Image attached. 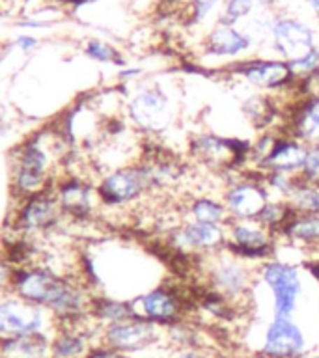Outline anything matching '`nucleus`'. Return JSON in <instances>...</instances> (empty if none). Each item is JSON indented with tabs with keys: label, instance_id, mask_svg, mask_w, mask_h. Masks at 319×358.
Segmentation results:
<instances>
[{
	"label": "nucleus",
	"instance_id": "a878e982",
	"mask_svg": "<svg viewBox=\"0 0 319 358\" xmlns=\"http://www.w3.org/2000/svg\"><path fill=\"white\" fill-rule=\"evenodd\" d=\"M90 317L97 327L105 329L108 324L120 323L136 315H134L131 301H120L108 295H94L90 304Z\"/></svg>",
	"mask_w": 319,
	"mask_h": 358
},
{
	"label": "nucleus",
	"instance_id": "20e7f679",
	"mask_svg": "<svg viewBox=\"0 0 319 358\" xmlns=\"http://www.w3.org/2000/svg\"><path fill=\"white\" fill-rule=\"evenodd\" d=\"M257 282L269 291L273 315L293 317L302 296V273L295 263L271 257L257 265Z\"/></svg>",
	"mask_w": 319,
	"mask_h": 358
},
{
	"label": "nucleus",
	"instance_id": "dca6fc26",
	"mask_svg": "<svg viewBox=\"0 0 319 358\" xmlns=\"http://www.w3.org/2000/svg\"><path fill=\"white\" fill-rule=\"evenodd\" d=\"M269 43L276 58H282L290 64L316 49L318 36L316 28L299 17L274 15Z\"/></svg>",
	"mask_w": 319,
	"mask_h": 358
},
{
	"label": "nucleus",
	"instance_id": "7c9ffc66",
	"mask_svg": "<svg viewBox=\"0 0 319 358\" xmlns=\"http://www.w3.org/2000/svg\"><path fill=\"white\" fill-rule=\"evenodd\" d=\"M84 52L88 58L101 62V64H118V66L125 64L122 52L114 45L101 41V39H90L88 43L84 45Z\"/></svg>",
	"mask_w": 319,
	"mask_h": 358
},
{
	"label": "nucleus",
	"instance_id": "0eeeda50",
	"mask_svg": "<svg viewBox=\"0 0 319 358\" xmlns=\"http://www.w3.org/2000/svg\"><path fill=\"white\" fill-rule=\"evenodd\" d=\"M151 192L150 176L142 162L114 168L97 183V196L103 207L133 206Z\"/></svg>",
	"mask_w": 319,
	"mask_h": 358
},
{
	"label": "nucleus",
	"instance_id": "9d476101",
	"mask_svg": "<svg viewBox=\"0 0 319 358\" xmlns=\"http://www.w3.org/2000/svg\"><path fill=\"white\" fill-rule=\"evenodd\" d=\"M131 304L136 317L148 319L162 329L183 321L190 312V296L172 284L155 285L134 296Z\"/></svg>",
	"mask_w": 319,
	"mask_h": 358
},
{
	"label": "nucleus",
	"instance_id": "6ab92c4d",
	"mask_svg": "<svg viewBox=\"0 0 319 358\" xmlns=\"http://www.w3.org/2000/svg\"><path fill=\"white\" fill-rule=\"evenodd\" d=\"M252 47H254V41L248 38L245 30L218 21L207 30L206 38L201 41L204 55L209 58H218V60L239 62L241 56L250 52Z\"/></svg>",
	"mask_w": 319,
	"mask_h": 358
},
{
	"label": "nucleus",
	"instance_id": "c756f323",
	"mask_svg": "<svg viewBox=\"0 0 319 358\" xmlns=\"http://www.w3.org/2000/svg\"><path fill=\"white\" fill-rule=\"evenodd\" d=\"M257 0H224L222 8L218 11V22L237 27L241 21H245L254 13Z\"/></svg>",
	"mask_w": 319,
	"mask_h": 358
},
{
	"label": "nucleus",
	"instance_id": "cd10ccee",
	"mask_svg": "<svg viewBox=\"0 0 319 358\" xmlns=\"http://www.w3.org/2000/svg\"><path fill=\"white\" fill-rule=\"evenodd\" d=\"M288 203L299 215H319V185L301 179L288 198Z\"/></svg>",
	"mask_w": 319,
	"mask_h": 358
},
{
	"label": "nucleus",
	"instance_id": "393cba45",
	"mask_svg": "<svg viewBox=\"0 0 319 358\" xmlns=\"http://www.w3.org/2000/svg\"><path fill=\"white\" fill-rule=\"evenodd\" d=\"M50 341L52 336L49 334H30L0 340V358H49Z\"/></svg>",
	"mask_w": 319,
	"mask_h": 358
},
{
	"label": "nucleus",
	"instance_id": "412c9836",
	"mask_svg": "<svg viewBox=\"0 0 319 358\" xmlns=\"http://www.w3.org/2000/svg\"><path fill=\"white\" fill-rule=\"evenodd\" d=\"M306 148L301 140L293 138L291 134L280 131L271 153L267 159L262 162V166L257 172H285V173H297L301 172L304 155H306Z\"/></svg>",
	"mask_w": 319,
	"mask_h": 358
},
{
	"label": "nucleus",
	"instance_id": "bb28decb",
	"mask_svg": "<svg viewBox=\"0 0 319 358\" xmlns=\"http://www.w3.org/2000/svg\"><path fill=\"white\" fill-rule=\"evenodd\" d=\"M293 215H295V211L291 209L288 201L271 198L267 206L263 207V211L260 213V217L256 218V222H260L263 228H267L269 231H273L278 237L280 231L284 229L285 224L290 222Z\"/></svg>",
	"mask_w": 319,
	"mask_h": 358
},
{
	"label": "nucleus",
	"instance_id": "473e14b6",
	"mask_svg": "<svg viewBox=\"0 0 319 358\" xmlns=\"http://www.w3.org/2000/svg\"><path fill=\"white\" fill-rule=\"evenodd\" d=\"M299 178L306 183L319 185V144L306 148V155H304Z\"/></svg>",
	"mask_w": 319,
	"mask_h": 358
},
{
	"label": "nucleus",
	"instance_id": "c85d7f7f",
	"mask_svg": "<svg viewBox=\"0 0 319 358\" xmlns=\"http://www.w3.org/2000/svg\"><path fill=\"white\" fill-rule=\"evenodd\" d=\"M262 181L265 189L274 200H285L295 190L301 178L297 173H285V172H262Z\"/></svg>",
	"mask_w": 319,
	"mask_h": 358
},
{
	"label": "nucleus",
	"instance_id": "58836bf2",
	"mask_svg": "<svg viewBox=\"0 0 319 358\" xmlns=\"http://www.w3.org/2000/svg\"><path fill=\"white\" fill-rule=\"evenodd\" d=\"M19 45H21L24 50H28V49H32L34 45H36V39H34V38H21V39H19Z\"/></svg>",
	"mask_w": 319,
	"mask_h": 358
},
{
	"label": "nucleus",
	"instance_id": "2f4dec72",
	"mask_svg": "<svg viewBox=\"0 0 319 358\" xmlns=\"http://www.w3.org/2000/svg\"><path fill=\"white\" fill-rule=\"evenodd\" d=\"M224 0H189L187 8H189V24H201L213 15V11L220 10Z\"/></svg>",
	"mask_w": 319,
	"mask_h": 358
},
{
	"label": "nucleus",
	"instance_id": "ea45409f",
	"mask_svg": "<svg viewBox=\"0 0 319 358\" xmlns=\"http://www.w3.org/2000/svg\"><path fill=\"white\" fill-rule=\"evenodd\" d=\"M306 6L313 15L319 17V0H306Z\"/></svg>",
	"mask_w": 319,
	"mask_h": 358
},
{
	"label": "nucleus",
	"instance_id": "f03ea898",
	"mask_svg": "<svg viewBox=\"0 0 319 358\" xmlns=\"http://www.w3.org/2000/svg\"><path fill=\"white\" fill-rule=\"evenodd\" d=\"M201 278L206 289L215 291L237 306L250 296L254 285L257 284V265L250 267V263L226 250L201 257Z\"/></svg>",
	"mask_w": 319,
	"mask_h": 358
},
{
	"label": "nucleus",
	"instance_id": "37998d69",
	"mask_svg": "<svg viewBox=\"0 0 319 358\" xmlns=\"http://www.w3.org/2000/svg\"><path fill=\"white\" fill-rule=\"evenodd\" d=\"M49 358H50V357H49Z\"/></svg>",
	"mask_w": 319,
	"mask_h": 358
},
{
	"label": "nucleus",
	"instance_id": "9b49d317",
	"mask_svg": "<svg viewBox=\"0 0 319 358\" xmlns=\"http://www.w3.org/2000/svg\"><path fill=\"white\" fill-rule=\"evenodd\" d=\"M99 343L133 358V355L162 345L164 329L148 319L131 317L105 327L101 330Z\"/></svg>",
	"mask_w": 319,
	"mask_h": 358
},
{
	"label": "nucleus",
	"instance_id": "e433bc0d",
	"mask_svg": "<svg viewBox=\"0 0 319 358\" xmlns=\"http://www.w3.org/2000/svg\"><path fill=\"white\" fill-rule=\"evenodd\" d=\"M304 268H306L308 273L312 274V278L316 280V282H319V257L316 256L313 259H308L306 263H304Z\"/></svg>",
	"mask_w": 319,
	"mask_h": 358
},
{
	"label": "nucleus",
	"instance_id": "6e6552de",
	"mask_svg": "<svg viewBox=\"0 0 319 358\" xmlns=\"http://www.w3.org/2000/svg\"><path fill=\"white\" fill-rule=\"evenodd\" d=\"M56 330V317L49 310L22 301L13 293L0 296V340Z\"/></svg>",
	"mask_w": 319,
	"mask_h": 358
},
{
	"label": "nucleus",
	"instance_id": "aec40b11",
	"mask_svg": "<svg viewBox=\"0 0 319 358\" xmlns=\"http://www.w3.org/2000/svg\"><path fill=\"white\" fill-rule=\"evenodd\" d=\"M284 133L301 140L304 145L319 144V92L297 97L284 116Z\"/></svg>",
	"mask_w": 319,
	"mask_h": 358
},
{
	"label": "nucleus",
	"instance_id": "72a5a7b5",
	"mask_svg": "<svg viewBox=\"0 0 319 358\" xmlns=\"http://www.w3.org/2000/svg\"><path fill=\"white\" fill-rule=\"evenodd\" d=\"M84 358H129V357L127 355H122V352L114 351V349H111V347L103 345V343H95Z\"/></svg>",
	"mask_w": 319,
	"mask_h": 358
},
{
	"label": "nucleus",
	"instance_id": "f8f14e48",
	"mask_svg": "<svg viewBox=\"0 0 319 358\" xmlns=\"http://www.w3.org/2000/svg\"><path fill=\"white\" fill-rule=\"evenodd\" d=\"M67 278L56 274L47 265H30V267L13 268L10 282V293L22 301L50 310L58 295L64 289Z\"/></svg>",
	"mask_w": 319,
	"mask_h": 358
},
{
	"label": "nucleus",
	"instance_id": "4be33fe9",
	"mask_svg": "<svg viewBox=\"0 0 319 358\" xmlns=\"http://www.w3.org/2000/svg\"><path fill=\"white\" fill-rule=\"evenodd\" d=\"M241 112L243 116L250 122L254 129L260 133L273 131L274 122L284 117L280 114V106L271 94H262V92H252L241 103Z\"/></svg>",
	"mask_w": 319,
	"mask_h": 358
},
{
	"label": "nucleus",
	"instance_id": "4c0bfd02",
	"mask_svg": "<svg viewBox=\"0 0 319 358\" xmlns=\"http://www.w3.org/2000/svg\"><path fill=\"white\" fill-rule=\"evenodd\" d=\"M276 2H278V0H257V8L271 11V10H273V6L276 4Z\"/></svg>",
	"mask_w": 319,
	"mask_h": 358
},
{
	"label": "nucleus",
	"instance_id": "4468645a",
	"mask_svg": "<svg viewBox=\"0 0 319 358\" xmlns=\"http://www.w3.org/2000/svg\"><path fill=\"white\" fill-rule=\"evenodd\" d=\"M226 252L248 263H263L276 257L278 237L256 220H229Z\"/></svg>",
	"mask_w": 319,
	"mask_h": 358
},
{
	"label": "nucleus",
	"instance_id": "5701e85b",
	"mask_svg": "<svg viewBox=\"0 0 319 358\" xmlns=\"http://www.w3.org/2000/svg\"><path fill=\"white\" fill-rule=\"evenodd\" d=\"M187 220L200 224H213V226H228L229 215L220 196L200 194L192 196L185 203V217Z\"/></svg>",
	"mask_w": 319,
	"mask_h": 358
},
{
	"label": "nucleus",
	"instance_id": "423d86ee",
	"mask_svg": "<svg viewBox=\"0 0 319 358\" xmlns=\"http://www.w3.org/2000/svg\"><path fill=\"white\" fill-rule=\"evenodd\" d=\"M166 243L168 248L183 259L206 257L226 250L228 228L192 222V220L183 218L170 231H166Z\"/></svg>",
	"mask_w": 319,
	"mask_h": 358
},
{
	"label": "nucleus",
	"instance_id": "2eb2a0df",
	"mask_svg": "<svg viewBox=\"0 0 319 358\" xmlns=\"http://www.w3.org/2000/svg\"><path fill=\"white\" fill-rule=\"evenodd\" d=\"M62 218H64V213L58 206L55 190L47 189L17 201L15 215L11 218V229L27 237L49 234L58 228Z\"/></svg>",
	"mask_w": 319,
	"mask_h": 358
},
{
	"label": "nucleus",
	"instance_id": "ddd939ff",
	"mask_svg": "<svg viewBox=\"0 0 319 358\" xmlns=\"http://www.w3.org/2000/svg\"><path fill=\"white\" fill-rule=\"evenodd\" d=\"M229 220H256L263 207L271 200V194L262 181V172L245 170L243 176L228 181L220 192Z\"/></svg>",
	"mask_w": 319,
	"mask_h": 358
},
{
	"label": "nucleus",
	"instance_id": "f3484780",
	"mask_svg": "<svg viewBox=\"0 0 319 358\" xmlns=\"http://www.w3.org/2000/svg\"><path fill=\"white\" fill-rule=\"evenodd\" d=\"M52 190L64 217L73 220H90L101 206L97 185L80 176H62L55 181Z\"/></svg>",
	"mask_w": 319,
	"mask_h": 358
},
{
	"label": "nucleus",
	"instance_id": "b1692460",
	"mask_svg": "<svg viewBox=\"0 0 319 358\" xmlns=\"http://www.w3.org/2000/svg\"><path fill=\"white\" fill-rule=\"evenodd\" d=\"M278 239L288 241L295 248L316 250L319 246V215H299L295 213L291 220L280 231Z\"/></svg>",
	"mask_w": 319,
	"mask_h": 358
},
{
	"label": "nucleus",
	"instance_id": "c9c22d12",
	"mask_svg": "<svg viewBox=\"0 0 319 358\" xmlns=\"http://www.w3.org/2000/svg\"><path fill=\"white\" fill-rule=\"evenodd\" d=\"M166 358H213L206 349H173Z\"/></svg>",
	"mask_w": 319,
	"mask_h": 358
},
{
	"label": "nucleus",
	"instance_id": "1a4fd4ad",
	"mask_svg": "<svg viewBox=\"0 0 319 358\" xmlns=\"http://www.w3.org/2000/svg\"><path fill=\"white\" fill-rule=\"evenodd\" d=\"M229 73L262 94H288L295 88L297 78L290 64L282 58H246L234 62Z\"/></svg>",
	"mask_w": 319,
	"mask_h": 358
},
{
	"label": "nucleus",
	"instance_id": "f704fd0d",
	"mask_svg": "<svg viewBox=\"0 0 319 358\" xmlns=\"http://www.w3.org/2000/svg\"><path fill=\"white\" fill-rule=\"evenodd\" d=\"M11 273H13V267L0 254V293H10Z\"/></svg>",
	"mask_w": 319,
	"mask_h": 358
},
{
	"label": "nucleus",
	"instance_id": "7ed1b4c3",
	"mask_svg": "<svg viewBox=\"0 0 319 358\" xmlns=\"http://www.w3.org/2000/svg\"><path fill=\"white\" fill-rule=\"evenodd\" d=\"M125 116L139 133L148 136L164 133L176 117L172 97L159 84L139 86L125 101Z\"/></svg>",
	"mask_w": 319,
	"mask_h": 358
},
{
	"label": "nucleus",
	"instance_id": "39448f33",
	"mask_svg": "<svg viewBox=\"0 0 319 358\" xmlns=\"http://www.w3.org/2000/svg\"><path fill=\"white\" fill-rule=\"evenodd\" d=\"M248 142L217 133H198L189 142V157L200 166L217 173L248 168Z\"/></svg>",
	"mask_w": 319,
	"mask_h": 358
},
{
	"label": "nucleus",
	"instance_id": "f257e3e1",
	"mask_svg": "<svg viewBox=\"0 0 319 358\" xmlns=\"http://www.w3.org/2000/svg\"><path fill=\"white\" fill-rule=\"evenodd\" d=\"M56 134L43 131L19 145L13 155L11 168V190L17 201L55 187Z\"/></svg>",
	"mask_w": 319,
	"mask_h": 358
},
{
	"label": "nucleus",
	"instance_id": "a211bd4d",
	"mask_svg": "<svg viewBox=\"0 0 319 358\" xmlns=\"http://www.w3.org/2000/svg\"><path fill=\"white\" fill-rule=\"evenodd\" d=\"M306 347V334L295 319L273 315L263 332L257 358H302Z\"/></svg>",
	"mask_w": 319,
	"mask_h": 358
},
{
	"label": "nucleus",
	"instance_id": "a19ab883",
	"mask_svg": "<svg viewBox=\"0 0 319 358\" xmlns=\"http://www.w3.org/2000/svg\"><path fill=\"white\" fill-rule=\"evenodd\" d=\"M73 4H84V2H92V0H71Z\"/></svg>",
	"mask_w": 319,
	"mask_h": 358
},
{
	"label": "nucleus",
	"instance_id": "79ce46f5",
	"mask_svg": "<svg viewBox=\"0 0 319 358\" xmlns=\"http://www.w3.org/2000/svg\"><path fill=\"white\" fill-rule=\"evenodd\" d=\"M316 256L319 257V246H318V248H316Z\"/></svg>",
	"mask_w": 319,
	"mask_h": 358
}]
</instances>
